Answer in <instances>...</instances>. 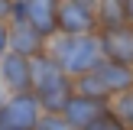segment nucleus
<instances>
[{"label":"nucleus","mask_w":133,"mask_h":130,"mask_svg":"<svg viewBox=\"0 0 133 130\" xmlns=\"http://www.w3.org/2000/svg\"><path fill=\"white\" fill-rule=\"evenodd\" d=\"M45 55L75 81L81 75H91L97 65L104 62V49H101V36H62L55 32L52 39H45Z\"/></svg>","instance_id":"1"},{"label":"nucleus","mask_w":133,"mask_h":130,"mask_svg":"<svg viewBox=\"0 0 133 130\" xmlns=\"http://www.w3.org/2000/svg\"><path fill=\"white\" fill-rule=\"evenodd\" d=\"M71 94H75L71 78L45 52L32 58V98L39 101L42 114H62L65 104L71 101Z\"/></svg>","instance_id":"2"},{"label":"nucleus","mask_w":133,"mask_h":130,"mask_svg":"<svg viewBox=\"0 0 133 130\" xmlns=\"http://www.w3.org/2000/svg\"><path fill=\"white\" fill-rule=\"evenodd\" d=\"M42 120V107L32 94H13L0 107V127L6 130H36Z\"/></svg>","instance_id":"3"},{"label":"nucleus","mask_w":133,"mask_h":130,"mask_svg":"<svg viewBox=\"0 0 133 130\" xmlns=\"http://www.w3.org/2000/svg\"><path fill=\"white\" fill-rule=\"evenodd\" d=\"M97 36H101V49L107 62L133 68V26L130 23L117 26V29H101Z\"/></svg>","instance_id":"4"},{"label":"nucleus","mask_w":133,"mask_h":130,"mask_svg":"<svg viewBox=\"0 0 133 130\" xmlns=\"http://www.w3.org/2000/svg\"><path fill=\"white\" fill-rule=\"evenodd\" d=\"M0 81L13 94H32V58H23L16 52H6L0 58Z\"/></svg>","instance_id":"5"},{"label":"nucleus","mask_w":133,"mask_h":130,"mask_svg":"<svg viewBox=\"0 0 133 130\" xmlns=\"http://www.w3.org/2000/svg\"><path fill=\"white\" fill-rule=\"evenodd\" d=\"M58 32L62 36H91L97 32V13L88 6H78L71 0H62L58 6Z\"/></svg>","instance_id":"6"},{"label":"nucleus","mask_w":133,"mask_h":130,"mask_svg":"<svg viewBox=\"0 0 133 130\" xmlns=\"http://www.w3.org/2000/svg\"><path fill=\"white\" fill-rule=\"evenodd\" d=\"M58 6L62 0H26V23L42 39H52L58 32Z\"/></svg>","instance_id":"7"},{"label":"nucleus","mask_w":133,"mask_h":130,"mask_svg":"<svg viewBox=\"0 0 133 130\" xmlns=\"http://www.w3.org/2000/svg\"><path fill=\"white\" fill-rule=\"evenodd\" d=\"M94 75L101 78V84L110 94V101L133 91V68H127V65H117V62H107V58H104V62L94 68Z\"/></svg>","instance_id":"8"},{"label":"nucleus","mask_w":133,"mask_h":130,"mask_svg":"<svg viewBox=\"0 0 133 130\" xmlns=\"http://www.w3.org/2000/svg\"><path fill=\"white\" fill-rule=\"evenodd\" d=\"M107 107H110V104H104V101H94V98H84V94H71V101L65 104L62 117H65L75 130H84L94 117H101Z\"/></svg>","instance_id":"9"},{"label":"nucleus","mask_w":133,"mask_h":130,"mask_svg":"<svg viewBox=\"0 0 133 130\" xmlns=\"http://www.w3.org/2000/svg\"><path fill=\"white\" fill-rule=\"evenodd\" d=\"M10 52H16L23 58H36L45 52V39L29 23H13L10 26Z\"/></svg>","instance_id":"10"},{"label":"nucleus","mask_w":133,"mask_h":130,"mask_svg":"<svg viewBox=\"0 0 133 130\" xmlns=\"http://www.w3.org/2000/svg\"><path fill=\"white\" fill-rule=\"evenodd\" d=\"M97 32L101 29H117L123 26V0H97Z\"/></svg>","instance_id":"11"},{"label":"nucleus","mask_w":133,"mask_h":130,"mask_svg":"<svg viewBox=\"0 0 133 130\" xmlns=\"http://www.w3.org/2000/svg\"><path fill=\"white\" fill-rule=\"evenodd\" d=\"M110 110L127 124V130H133V91L123 94V98H114V101H110Z\"/></svg>","instance_id":"12"},{"label":"nucleus","mask_w":133,"mask_h":130,"mask_svg":"<svg viewBox=\"0 0 133 130\" xmlns=\"http://www.w3.org/2000/svg\"><path fill=\"white\" fill-rule=\"evenodd\" d=\"M84 130H127V124H123L120 117H117L114 110L107 107V110H104L101 117H94V120H91V124H88Z\"/></svg>","instance_id":"13"},{"label":"nucleus","mask_w":133,"mask_h":130,"mask_svg":"<svg viewBox=\"0 0 133 130\" xmlns=\"http://www.w3.org/2000/svg\"><path fill=\"white\" fill-rule=\"evenodd\" d=\"M36 130H75V127H71L62 114H42V120H39Z\"/></svg>","instance_id":"14"},{"label":"nucleus","mask_w":133,"mask_h":130,"mask_svg":"<svg viewBox=\"0 0 133 130\" xmlns=\"http://www.w3.org/2000/svg\"><path fill=\"white\" fill-rule=\"evenodd\" d=\"M10 52V26H3L0 23V58Z\"/></svg>","instance_id":"15"},{"label":"nucleus","mask_w":133,"mask_h":130,"mask_svg":"<svg viewBox=\"0 0 133 130\" xmlns=\"http://www.w3.org/2000/svg\"><path fill=\"white\" fill-rule=\"evenodd\" d=\"M10 10H13V0H0V23L10 16Z\"/></svg>","instance_id":"16"},{"label":"nucleus","mask_w":133,"mask_h":130,"mask_svg":"<svg viewBox=\"0 0 133 130\" xmlns=\"http://www.w3.org/2000/svg\"><path fill=\"white\" fill-rule=\"evenodd\" d=\"M123 20L133 26V0H123Z\"/></svg>","instance_id":"17"},{"label":"nucleus","mask_w":133,"mask_h":130,"mask_svg":"<svg viewBox=\"0 0 133 130\" xmlns=\"http://www.w3.org/2000/svg\"><path fill=\"white\" fill-rule=\"evenodd\" d=\"M0 107H3V81H0Z\"/></svg>","instance_id":"18"}]
</instances>
